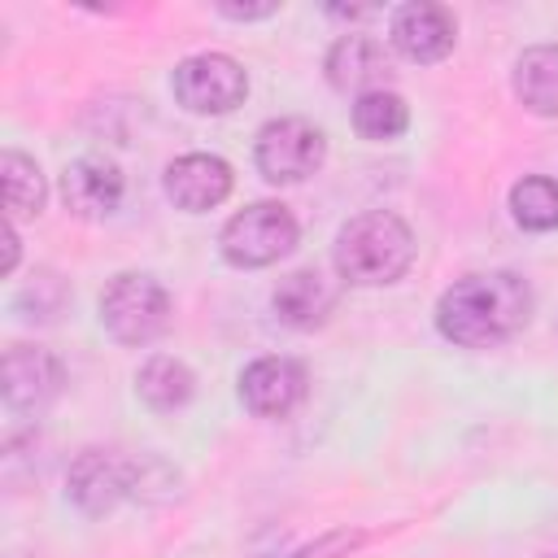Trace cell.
<instances>
[{
	"label": "cell",
	"mask_w": 558,
	"mask_h": 558,
	"mask_svg": "<svg viewBox=\"0 0 558 558\" xmlns=\"http://www.w3.org/2000/svg\"><path fill=\"white\" fill-rule=\"evenodd\" d=\"M214 13H218V17H227V22H266V17H275V13H279V0H262V4L218 0V4H214Z\"/></svg>",
	"instance_id": "obj_22"
},
{
	"label": "cell",
	"mask_w": 558,
	"mask_h": 558,
	"mask_svg": "<svg viewBox=\"0 0 558 558\" xmlns=\"http://www.w3.org/2000/svg\"><path fill=\"white\" fill-rule=\"evenodd\" d=\"M336 301H340V283L327 279V275L314 270V266L283 275V279L275 283V292H270L275 318H279L283 327H292V331H314V327H323V323L331 318Z\"/></svg>",
	"instance_id": "obj_14"
},
{
	"label": "cell",
	"mask_w": 558,
	"mask_h": 558,
	"mask_svg": "<svg viewBox=\"0 0 558 558\" xmlns=\"http://www.w3.org/2000/svg\"><path fill=\"white\" fill-rule=\"evenodd\" d=\"M257 174L275 187L305 183L327 161V135L305 118H270L253 140Z\"/></svg>",
	"instance_id": "obj_7"
},
{
	"label": "cell",
	"mask_w": 558,
	"mask_h": 558,
	"mask_svg": "<svg viewBox=\"0 0 558 558\" xmlns=\"http://www.w3.org/2000/svg\"><path fill=\"white\" fill-rule=\"evenodd\" d=\"M323 70H327V83L336 92H353V96H366V92H384L388 78H392V57L384 48V39L375 35H362V31H349L340 35L327 57H323Z\"/></svg>",
	"instance_id": "obj_12"
},
{
	"label": "cell",
	"mask_w": 558,
	"mask_h": 558,
	"mask_svg": "<svg viewBox=\"0 0 558 558\" xmlns=\"http://www.w3.org/2000/svg\"><path fill=\"white\" fill-rule=\"evenodd\" d=\"M436 331L458 349H493L532 318V288L514 270H484L449 283L436 301Z\"/></svg>",
	"instance_id": "obj_1"
},
{
	"label": "cell",
	"mask_w": 558,
	"mask_h": 558,
	"mask_svg": "<svg viewBox=\"0 0 558 558\" xmlns=\"http://www.w3.org/2000/svg\"><path fill=\"white\" fill-rule=\"evenodd\" d=\"M414 231L401 214L392 209H366L353 214L331 244V266L340 275V283L353 288H388L397 283L410 266H414Z\"/></svg>",
	"instance_id": "obj_2"
},
{
	"label": "cell",
	"mask_w": 558,
	"mask_h": 558,
	"mask_svg": "<svg viewBox=\"0 0 558 558\" xmlns=\"http://www.w3.org/2000/svg\"><path fill=\"white\" fill-rule=\"evenodd\" d=\"M135 392L153 414H174L196 397V371L174 353H153L135 371Z\"/></svg>",
	"instance_id": "obj_15"
},
{
	"label": "cell",
	"mask_w": 558,
	"mask_h": 558,
	"mask_svg": "<svg viewBox=\"0 0 558 558\" xmlns=\"http://www.w3.org/2000/svg\"><path fill=\"white\" fill-rule=\"evenodd\" d=\"M140 471H144V462H131L118 449H100V445L78 449L65 471V497L74 501L78 514L105 519L122 501L140 497Z\"/></svg>",
	"instance_id": "obj_5"
},
{
	"label": "cell",
	"mask_w": 558,
	"mask_h": 558,
	"mask_svg": "<svg viewBox=\"0 0 558 558\" xmlns=\"http://www.w3.org/2000/svg\"><path fill=\"white\" fill-rule=\"evenodd\" d=\"M510 218L523 231H558V179L523 174L510 187Z\"/></svg>",
	"instance_id": "obj_19"
},
{
	"label": "cell",
	"mask_w": 558,
	"mask_h": 558,
	"mask_svg": "<svg viewBox=\"0 0 558 558\" xmlns=\"http://www.w3.org/2000/svg\"><path fill=\"white\" fill-rule=\"evenodd\" d=\"M65 388V366L52 349L13 340L0 357V397L13 414H39L48 410Z\"/></svg>",
	"instance_id": "obj_8"
},
{
	"label": "cell",
	"mask_w": 558,
	"mask_h": 558,
	"mask_svg": "<svg viewBox=\"0 0 558 558\" xmlns=\"http://www.w3.org/2000/svg\"><path fill=\"white\" fill-rule=\"evenodd\" d=\"M122 192L126 179L109 157L87 153L61 170V201L74 218H109L122 205Z\"/></svg>",
	"instance_id": "obj_13"
},
{
	"label": "cell",
	"mask_w": 558,
	"mask_h": 558,
	"mask_svg": "<svg viewBox=\"0 0 558 558\" xmlns=\"http://www.w3.org/2000/svg\"><path fill=\"white\" fill-rule=\"evenodd\" d=\"M17 257H22V235H17V222L4 218V275L17 270Z\"/></svg>",
	"instance_id": "obj_23"
},
{
	"label": "cell",
	"mask_w": 558,
	"mask_h": 558,
	"mask_svg": "<svg viewBox=\"0 0 558 558\" xmlns=\"http://www.w3.org/2000/svg\"><path fill=\"white\" fill-rule=\"evenodd\" d=\"M310 375L296 357H257L240 371V401L253 418H288L305 401Z\"/></svg>",
	"instance_id": "obj_10"
},
{
	"label": "cell",
	"mask_w": 558,
	"mask_h": 558,
	"mask_svg": "<svg viewBox=\"0 0 558 558\" xmlns=\"http://www.w3.org/2000/svg\"><path fill=\"white\" fill-rule=\"evenodd\" d=\"M388 44H392L397 57H405L414 65H436L458 44V17L445 4H432V0L397 4L392 17H388Z\"/></svg>",
	"instance_id": "obj_9"
},
{
	"label": "cell",
	"mask_w": 558,
	"mask_h": 558,
	"mask_svg": "<svg viewBox=\"0 0 558 558\" xmlns=\"http://www.w3.org/2000/svg\"><path fill=\"white\" fill-rule=\"evenodd\" d=\"M301 240V227L288 205L279 201H253L240 214H231L218 231V253L235 270H262L288 257Z\"/></svg>",
	"instance_id": "obj_4"
},
{
	"label": "cell",
	"mask_w": 558,
	"mask_h": 558,
	"mask_svg": "<svg viewBox=\"0 0 558 558\" xmlns=\"http://www.w3.org/2000/svg\"><path fill=\"white\" fill-rule=\"evenodd\" d=\"M161 187L174 201V209H183V214H209V209H218L231 196L235 170L218 153H183V157H174L166 166Z\"/></svg>",
	"instance_id": "obj_11"
},
{
	"label": "cell",
	"mask_w": 558,
	"mask_h": 558,
	"mask_svg": "<svg viewBox=\"0 0 558 558\" xmlns=\"http://www.w3.org/2000/svg\"><path fill=\"white\" fill-rule=\"evenodd\" d=\"M0 187H4V218H39L48 205V179L39 170L35 157H26L22 148H4L0 153Z\"/></svg>",
	"instance_id": "obj_17"
},
{
	"label": "cell",
	"mask_w": 558,
	"mask_h": 558,
	"mask_svg": "<svg viewBox=\"0 0 558 558\" xmlns=\"http://www.w3.org/2000/svg\"><path fill=\"white\" fill-rule=\"evenodd\" d=\"M362 541H366V532H362V527H331V532L314 536L310 545L292 549L288 558H349V554H353Z\"/></svg>",
	"instance_id": "obj_21"
},
{
	"label": "cell",
	"mask_w": 558,
	"mask_h": 558,
	"mask_svg": "<svg viewBox=\"0 0 558 558\" xmlns=\"http://www.w3.org/2000/svg\"><path fill=\"white\" fill-rule=\"evenodd\" d=\"M353 131L371 144H388L397 135L410 131V105L401 92L384 87V92H366L353 100Z\"/></svg>",
	"instance_id": "obj_18"
},
{
	"label": "cell",
	"mask_w": 558,
	"mask_h": 558,
	"mask_svg": "<svg viewBox=\"0 0 558 558\" xmlns=\"http://www.w3.org/2000/svg\"><path fill=\"white\" fill-rule=\"evenodd\" d=\"M510 87L519 96V105L536 118H558V48L554 44H536L523 48L510 74Z\"/></svg>",
	"instance_id": "obj_16"
},
{
	"label": "cell",
	"mask_w": 558,
	"mask_h": 558,
	"mask_svg": "<svg viewBox=\"0 0 558 558\" xmlns=\"http://www.w3.org/2000/svg\"><path fill=\"white\" fill-rule=\"evenodd\" d=\"M170 314H174V301L166 283L144 270H122L100 292V327L126 349H144L161 340L170 327Z\"/></svg>",
	"instance_id": "obj_3"
},
{
	"label": "cell",
	"mask_w": 558,
	"mask_h": 558,
	"mask_svg": "<svg viewBox=\"0 0 558 558\" xmlns=\"http://www.w3.org/2000/svg\"><path fill=\"white\" fill-rule=\"evenodd\" d=\"M65 305H70V283H65L57 270H48V266H39V270L13 292V314H17L22 323H57V318L65 314Z\"/></svg>",
	"instance_id": "obj_20"
},
{
	"label": "cell",
	"mask_w": 558,
	"mask_h": 558,
	"mask_svg": "<svg viewBox=\"0 0 558 558\" xmlns=\"http://www.w3.org/2000/svg\"><path fill=\"white\" fill-rule=\"evenodd\" d=\"M170 92L187 113L201 118H222L244 105L248 96V74L231 52H192L174 65Z\"/></svg>",
	"instance_id": "obj_6"
}]
</instances>
